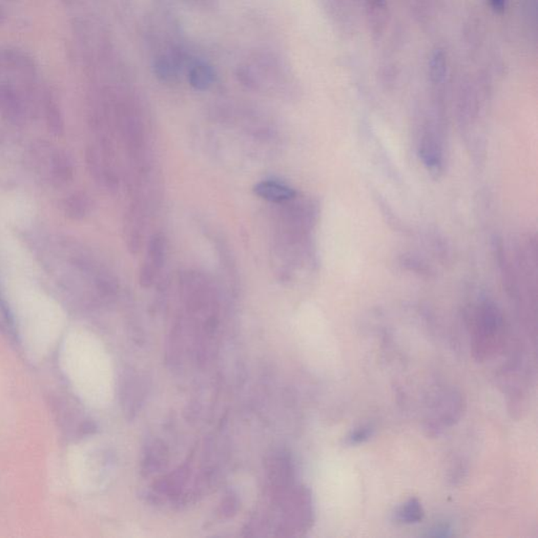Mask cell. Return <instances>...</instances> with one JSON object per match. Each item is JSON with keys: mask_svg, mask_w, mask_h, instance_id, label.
<instances>
[{"mask_svg": "<svg viewBox=\"0 0 538 538\" xmlns=\"http://www.w3.org/2000/svg\"><path fill=\"white\" fill-rule=\"evenodd\" d=\"M504 326L496 308L488 306L479 314L475 325L473 351L479 360L496 355L504 343Z\"/></svg>", "mask_w": 538, "mask_h": 538, "instance_id": "obj_1", "label": "cell"}, {"mask_svg": "<svg viewBox=\"0 0 538 538\" xmlns=\"http://www.w3.org/2000/svg\"><path fill=\"white\" fill-rule=\"evenodd\" d=\"M463 411V400L457 392H446L442 394L435 403L430 416H429L428 428L430 430L440 431L444 427L450 426L459 420Z\"/></svg>", "mask_w": 538, "mask_h": 538, "instance_id": "obj_2", "label": "cell"}, {"mask_svg": "<svg viewBox=\"0 0 538 538\" xmlns=\"http://www.w3.org/2000/svg\"><path fill=\"white\" fill-rule=\"evenodd\" d=\"M0 115L14 125H21L25 121V102L18 91L8 84H0Z\"/></svg>", "mask_w": 538, "mask_h": 538, "instance_id": "obj_3", "label": "cell"}, {"mask_svg": "<svg viewBox=\"0 0 538 538\" xmlns=\"http://www.w3.org/2000/svg\"><path fill=\"white\" fill-rule=\"evenodd\" d=\"M253 193L260 198L271 203H283L296 197L294 188L275 180H265L253 186Z\"/></svg>", "mask_w": 538, "mask_h": 538, "instance_id": "obj_4", "label": "cell"}, {"mask_svg": "<svg viewBox=\"0 0 538 538\" xmlns=\"http://www.w3.org/2000/svg\"><path fill=\"white\" fill-rule=\"evenodd\" d=\"M364 4L371 33L374 37H379L387 25V0H364Z\"/></svg>", "mask_w": 538, "mask_h": 538, "instance_id": "obj_5", "label": "cell"}, {"mask_svg": "<svg viewBox=\"0 0 538 538\" xmlns=\"http://www.w3.org/2000/svg\"><path fill=\"white\" fill-rule=\"evenodd\" d=\"M448 74V58L444 50L437 49L429 58L428 75L430 84L440 88L446 81Z\"/></svg>", "mask_w": 538, "mask_h": 538, "instance_id": "obj_6", "label": "cell"}, {"mask_svg": "<svg viewBox=\"0 0 538 538\" xmlns=\"http://www.w3.org/2000/svg\"><path fill=\"white\" fill-rule=\"evenodd\" d=\"M49 159V173L55 181L67 182L73 176V164L64 151H55Z\"/></svg>", "mask_w": 538, "mask_h": 538, "instance_id": "obj_7", "label": "cell"}, {"mask_svg": "<svg viewBox=\"0 0 538 538\" xmlns=\"http://www.w3.org/2000/svg\"><path fill=\"white\" fill-rule=\"evenodd\" d=\"M64 210L69 218L78 220L84 218L90 212L91 202L84 194H74L64 201Z\"/></svg>", "mask_w": 538, "mask_h": 538, "instance_id": "obj_8", "label": "cell"}, {"mask_svg": "<svg viewBox=\"0 0 538 538\" xmlns=\"http://www.w3.org/2000/svg\"><path fill=\"white\" fill-rule=\"evenodd\" d=\"M423 516L424 511L422 505L416 498H411L396 511V520L403 524H416L423 520Z\"/></svg>", "mask_w": 538, "mask_h": 538, "instance_id": "obj_9", "label": "cell"}, {"mask_svg": "<svg viewBox=\"0 0 538 538\" xmlns=\"http://www.w3.org/2000/svg\"><path fill=\"white\" fill-rule=\"evenodd\" d=\"M162 241L161 239L155 238L151 244V251H149V261L144 265V270L142 271V277H153L154 275L158 271V268L161 266L162 258Z\"/></svg>", "mask_w": 538, "mask_h": 538, "instance_id": "obj_10", "label": "cell"}, {"mask_svg": "<svg viewBox=\"0 0 538 538\" xmlns=\"http://www.w3.org/2000/svg\"><path fill=\"white\" fill-rule=\"evenodd\" d=\"M410 4V8L413 10V14L416 15L418 21L423 23H426L430 21L433 17V10H435V0H408Z\"/></svg>", "mask_w": 538, "mask_h": 538, "instance_id": "obj_11", "label": "cell"}, {"mask_svg": "<svg viewBox=\"0 0 538 538\" xmlns=\"http://www.w3.org/2000/svg\"><path fill=\"white\" fill-rule=\"evenodd\" d=\"M212 81V73L208 67L198 66L190 73V82L198 90H205Z\"/></svg>", "mask_w": 538, "mask_h": 538, "instance_id": "obj_12", "label": "cell"}, {"mask_svg": "<svg viewBox=\"0 0 538 538\" xmlns=\"http://www.w3.org/2000/svg\"><path fill=\"white\" fill-rule=\"evenodd\" d=\"M373 433L372 426L366 425V426L360 427V428L353 430L346 438V444L357 445L370 440Z\"/></svg>", "mask_w": 538, "mask_h": 538, "instance_id": "obj_13", "label": "cell"}, {"mask_svg": "<svg viewBox=\"0 0 538 538\" xmlns=\"http://www.w3.org/2000/svg\"><path fill=\"white\" fill-rule=\"evenodd\" d=\"M47 119H49V123L51 125L52 129L55 130L56 132L59 131L60 125H62L59 112H58L55 104L51 101L47 104Z\"/></svg>", "mask_w": 538, "mask_h": 538, "instance_id": "obj_14", "label": "cell"}, {"mask_svg": "<svg viewBox=\"0 0 538 538\" xmlns=\"http://www.w3.org/2000/svg\"><path fill=\"white\" fill-rule=\"evenodd\" d=\"M524 11L530 23L537 25V0H524Z\"/></svg>", "mask_w": 538, "mask_h": 538, "instance_id": "obj_15", "label": "cell"}, {"mask_svg": "<svg viewBox=\"0 0 538 538\" xmlns=\"http://www.w3.org/2000/svg\"><path fill=\"white\" fill-rule=\"evenodd\" d=\"M0 329H10V318H8V310L0 298Z\"/></svg>", "mask_w": 538, "mask_h": 538, "instance_id": "obj_16", "label": "cell"}, {"mask_svg": "<svg viewBox=\"0 0 538 538\" xmlns=\"http://www.w3.org/2000/svg\"><path fill=\"white\" fill-rule=\"evenodd\" d=\"M488 1H489L490 6H491L492 10L496 13H498V14L504 13L505 8H507L508 0H488Z\"/></svg>", "mask_w": 538, "mask_h": 538, "instance_id": "obj_17", "label": "cell"}, {"mask_svg": "<svg viewBox=\"0 0 538 538\" xmlns=\"http://www.w3.org/2000/svg\"><path fill=\"white\" fill-rule=\"evenodd\" d=\"M4 19V10H2L1 6H0V23H2V21Z\"/></svg>", "mask_w": 538, "mask_h": 538, "instance_id": "obj_18", "label": "cell"}]
</instances>
